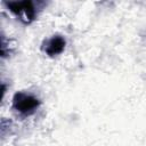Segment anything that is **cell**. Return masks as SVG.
<instances>
[{"label":"cell","mask_w":146,"mask_h":146,"mask_svg":"<svg viewBox=\"0 0 146 146\" xmlns=\"http://www.w3.org/2000/svg\"><path fill=\"white\" fill-rule=\"evenodd\" d=\"M38 99L30 95L19 92L14 97V107L21 113H31L38 107Z\"/></svg>","instance_id":"cell-1"},{"label":"cell","mask_w":146,"mask_h":146,"mask_svg":"<svg viewBox=\"0 0 146 146\" xmlns=\"http://www.w3.org/2000/svg\"><path fill=\"white\" fill-rule=\"evenodd\" d=\"M9 9L17 14H24V16L27 19H32L34 17V8L31 1H15V2H8L7 3Z\"/></svg>","instance_id":"cell-2"},{"label":"cell","mask_w":146,"mask_h":146,"mask_svg":"<svg viewBox=\"0 0 146 146\" xmlns=\"http://www.w3.org/2000/svg\"><path fill=\"white\" fill-rule=\"evenodd\" d=\"M64 47H65V40L62 36H54L48 42L47 48H46V52L50 56H54V55L62 52Z\"/></svg>","instance_id":"cell-3"}]
</instances>
